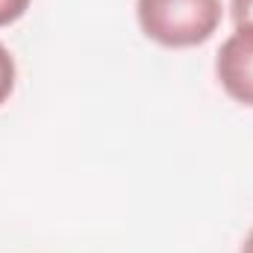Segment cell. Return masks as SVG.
I'll use <instances>...</instances> for the list:
<instances>
[{"mask_svg": "<svg viewBox=\"0 0 253 253\" xmlns=\"http://www.w3.org/2000/svg\"><path fill=\"white\" fill-rule=\"evenodd\" d=\"M141 33L162 47H197L215 36L224 18L221 0H135Z\"/></svg>", "mask_w": 253, "mask_h": 253, "instance_id": "1", "label": "cell"}, {"mask_svg": "<svg viewBox=\"0 0 253 253\" xmlns=\"http://www.w3.org/2000/svg\"><path fill=\"white\" fill-rule=\"evenodd\" d=\"M215 77L236 103L253 106V27H236V33L224 39Z\"/></svg>", "mask_w": 253, "mask_h": 253, "instance_id": "2", "label": "cell"}, {"mask_svg": "<svg viewBox=\"0 0 253 253\" xmlns=\"http://www.w3.org/2000/svg\"><path fill=\"white\" fill-rule=\"evenodd\" d=\"M15 77H18V71H15V59H12L9 47L0 42V106L12 97V91H15Z\"/></svg>", "mask_w": 253, "mask_h": 253, "instance_id": "3", "label": "cell"}, {"mask_svg": "<svg viewBox=\"0 0 253 253\" xmlns=\"http://www.w3.org/2000/svg\"><path fill=\"white\" fill-rule=\"evenodd\" d=\"M30 3L33 0H0V27H9L18 18H24L27 9H30Z\"/></svg>", "mask_w": 253, "mask_h": 253, "instance_id": "4", "label": "cell"}, {"mask_svg": "<svg viewBox=\"0 0 253 253\" xmlns=\"http://www.w3.org/2000/svg\"><path fill=\"white\" fill-rule=\"evenodd\" d=\"M230 15H233L236 27H253V0H233Z\"/></svg>", "mask_w": 253, "mask_h": 253, "instance_id": "5", "label": "cell"}, {"mask_svg": "<svg viewBox=\"0 0 253 253\" xmlns=\"http://www.w3.org/2000/svg\"><path fill=\"white\" fill-rule=\"evenodd\" d=\"M242 253H253V230L245 236V242H242Z\"/></svg>", "mask_w": 253, "mask_h": 253, "instance_id": "6", "label": "cell"}]
</instances>
